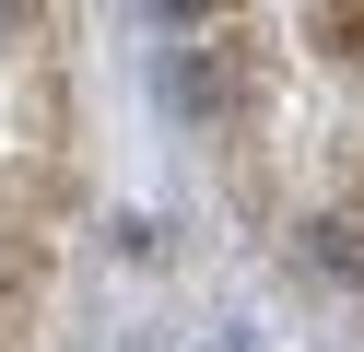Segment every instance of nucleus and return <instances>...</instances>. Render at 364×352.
Listing matches in <instances>:
<instances>
[{"mask_svg": "<svg viewBox=\"0 0 364 352\" xmlns=\"http://www.w3.org/2000/svg\"><path fill=\"white\" fill-rule=\"evenodd\" d=\"M306 258H317L329 282H353V294H364V223H353V211H329V223H306Z\"/></svg>", "mask_w": 364, "mask_h": 352, "instance_id": "2", "label": "nucleus"}, {"mask_svg": "<svg viewBox=\"0 0 364 352\" xmlns=\"http://www.w3.org/2000/svg\"><path fill=\"white\" fill-rule=\"evenodd\" d=\"M165 106L235 117V106H247V47H235V36H188V47L165 59Z\"/></svg>", "mask_w": 364, "mask_h": 352, "instance_id": "1", "label": "nucleus"}, {"mask_svg": "<svg viewBox=\"0 0 364 352\" xmlns=\"http://www.w3.org/2000/svg\"><path fill=\"white\" fill-rule=\"evenodd\" d=\"M153 12H165V23H200V36H212V23L235 12V0H153Z\"/></svg>", "mask_w": 364, "mask_h": 352, "instance_id": "4", "label": "nucleus"}, {"mask_svg": "<svg viewBox=\"0 0 364 352\" xmlns=\"http://www.w3.org/2000/svg\"><path fill=\"white\" fill-rule=\"evenodd\" d=\"M353 223H364V176H353Z\"/></svg>", "mask_w": 364, "mask_h": 352, "instance_id": "5", "label": "nucleus"}, {"mask_svg": "<svg viewBox=\"0 0 364 352\" xmlns=\"http://www.w3.org/2000/svg\"><path fill=\"white\" fill-rule=\"evenodd\" d=\"M317 47L329 59H364V0H317Z\"/></svg>", "mask_w": 364, "mask_h": 352, "instance_id": "3", "label": "nucleus"}]
</instances>
